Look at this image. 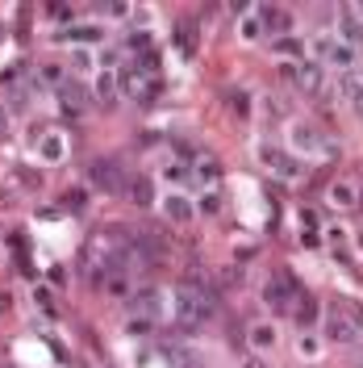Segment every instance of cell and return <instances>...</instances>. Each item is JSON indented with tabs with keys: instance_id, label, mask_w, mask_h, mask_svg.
<instances>
[{
	"instance_id": "obj_34",
	"label": "cell",
	"mask_w": 363,
	"mask_h": 368,
	"mask_svg": "<svg viewBox=\"0 0 363 368\" xmlns=\"http://www.w3.org/2000/svg\"><path fill=\"white\" fill-rule=\"evenodd\" d=\"M351 13H355V17H359V21H363V4H355V9H351Z\"/></svg>"
},
{
	"instance_id": "obj_3",
	"label": "cell",
	"mask_w": 363,
	"mask_h": 368,
	"mask_svg": "<svg viewBox=\"0 0 363 368\" xmlns=\"http://www.w3.org/2000/svg\"><path fill=\"white\" fill-rule=\"evenodd\" d=\"M322 335L330 339V343H355L359 339V327L351 322V314L342 306H326V314H322Z\"/></svg>"
},
{
	"instance_id": "obj_4",
	"label": "cell",
	"mask_w": 363,
	"mask_h": 368,
	"mask_svg": "<svg viewBox=\"0 0 363 368\" xmlns=\"http://www.w3.org/2000/svg\"><path fill=\"white\" fill-rule=\"evenodd\" d=\"M317 55H322V59H317L322 67H326V63H334L338 71H351V67H355V51H351L342 38H330V34L317 38Z\"/></svg>"
},
{
	"instance_id": "obj_26",
	"label": "cell",
	"mask_w": 363,
	"mask_h": 368,
	"mask_svg": "<svg viewBox=\"0 0 363 368\" xmlns=\"http://www.w3.org/2000/svg\"><path fill=\"white\" fill-rule=\"evenodd\" d=\"M63 205H67V210H71V214H80V210H84V205H88V201H84V193H80V188H75V193H67V197H63Z\"/></svg>"
},
{
	"instance_id": "obj_1",
	"label": "cell",
	"mask_w": 363,
	"mask_h": 368,
	"mask_svg": "<svg viewBox=\"0 0 363 368\" xmlns=\"http://www.w3.org/2000/svg\"><path fill=\"white\" fill-rule=\"evenodd\" d=\"M88 184L100 188L105 197H121L125 184H130V176L121 172V163H113V159H96V163L88 168Z\"/></svg>"
},
{
	"instance_id": "obj_31",
	"label": "cell",
	"mask_w": 363,
	"mask_h": 368,
	"mask_svg": "<svg viewBox=\"0 0 363 368\" xmlns=\"http://www.w3.org/2000/svg\"><path fill=\"white\" fill-rule=\"evenodd\" d=\"M9 306H13V302H9V293H0V314H4Z\"/></svg>"
},
{
	"instance_id": "obj_22",
	"label": "cell",
	"mask_w": 363,
	"mask_h": 368,
	"mask_svg": "<svg viewBox=\"0 0 363 368\" xmlns=\"http://www.w3.org/2000/svg\"><path fill=\"white\" fill-rule=\"evenodd\" d=\"M251 343H255V347H272L275 331H272V327H251Z\"/></svg>"
},
{
	"instance_id": "obj_10",
	"label": "cell",
	"mask_w": 363,
	"mask_h": 368,
	"mask_svg": "<svg viewBox=\"0 0 363 368\" xmlns=\"http://www.w3.org/2000/svg\"><path fill=\"white\" fill-rule=\"evenodd\" d=\"M125 193H130V201H134V205H142V210L154 201V188H151V180H147V176H130Z\"/></svg>"
},
{
	"instance_id": "obj_32",
	"label": "cell",
	"mask_w": 363,
	"mask_h": 368,
	"mask_svg": "<svg viewBox=\"0 0 363 368\" xmlns=\"http://www.w3.org/2000/svg\"><path fill=\"white\" fill-rule=\"evenodd\" d=\"M4 130H9V113H4V109H0V134H4Z\"/></svg>"
},
{
	"instance_id": "obj_20",
	"label": "cell",
	"mask_w": 363,
	"mask_h": 368,
	"mask_svg": "<svg viewBox=\"0 0 363 368\" xmlns=\"http://www.w3.org/2000/svg\"><path fill=\"white\" fill-rule=\"evenodd\" d=\"M113 92H117V76L100 71V76H96V101H105V105H109V101H113Z\"/></svg>"
},
{
	"instance_id": "obj_28",
	"label": "cell",
	"mask_w": 363,
	"mask_h": 368,
	"mask_svg": "<svg viewBox=\"0 0 363 368\" xmlns=\"http://www.w3.org/2000/svg\"><path fill=\"white\" fill-rule=\"evenodd\" d=\"M88 67H92V59L84 55V51H71V71H80V76H84Z\"/></svg>"
},
{
	"instance_id": "obj_18",
	"label": "cell",
	"mask_w": 363,
	"mask_h": 368,
	"mask_svg": "<svg viewBox=\"0 0 363 368\" xmlns=\"http://www.w3.org/2000/svg\"><path fill=\"white\" fill-rule=\"evenodd\" d=\"M38 84H46V88H63V84H67V76H63L59 63H42V67H38Z\"/></svg>"
},
{
	"instance_id": "obj_8",
	"label": "cell",
	"mask_w": 363,
	"mask_h": 368,
	"mask_svg": "<svg viewBox=\"0 0 363 368\" xmlns=\"http://www.w3.org/2000/svg\"><path fill=\"white\" fill-rule=\"evenodd\" d=\"M293 143H297V151H326V138H322V130L317 126H293Z\"/></svg>"
},
{
	"instance_id": "obj_25",
	"label": "cell",
	"mask_w": 363,
	"mask_h": 368,
	"mask_svg": "<svg viewBox=\"0 0 363 368\" xmlns=\"http://www.w3.org/2000/svg\"><path fill=\"white\" fill-rule=\"evenodd\" d=\"M275 55H297V59H301V42H297V38H280V42H275Z\"/></svg>"
},
{
	"instance_id": "obj_23",
	"label": "cell",
	"mask_w": 363,
	"mask_h": 368,
	"mask_svg": "<svg viewBox=\"0 0 363 368\" xmlns=\"http://www.w3.org/2000/svg\"><path fill=\"white\" fill-rule=\"evenodd\" d=\"M342 92H347L351 101L363 92V76H359V71H347V76H342Z\"/></svg>"
},
{
	"instance_id": "obj_6",
	"label": "cell",
	"mask_w": 363,
	"mask_h": 368,
	"mask_svg": "<svg viewBox=\"0 0 363 368\" xmlns=\"http://www.w3.org/2000/svg\"><path fill=\"white\" fill-rule=\"evenodd\" d=\"M293 297H301V289H297L288 276H272V280L263 285V302H268L272 310H280V314L293 310Z\"/></svg>"
},
{
	"instance_id": "obj_2",
	"label": "cell",
	"mask_w": 363,
	"mask_h": 368,
	"mask_svg": "<svg viewBox=\"0 0 363 368\" xmlns=\"http://www.w3.org/2000/svg\"><path fill=\"white\" fill-rule=\"evenodd\" d=\"M284 76L297 84L301 96H322V92H326V67H322V63H301V67L284 63Z\"/></svg>"
},
{
	"instance_id": "obj_24",
	"label": "cell",
	"mask_w": 363,
	"mask_h": 368,
	"mask_svg": "<svg viewBox=\"0 0 363 368\" xmlns=\"http://www.w3.org/2000/svg\"><path fill=\"white\" fill-rule=\"evenodd\" d=\"M230 109H234L238 118H246V113H251V96H246V92H230Z\"/></svg>"
},
{
	"instance_id": "obj_11",
	"label": "cell",
	"mask_w": 363,
	"mask_h": 368,
	"mask_svg": "<svg viewBox=\"0 0 363 368\" xmlns=\"http://www.w3.org/2000/svg\"><path fill=\"white\" fill-rule=\"evenodd\" d=\"M59 101H63V109H71V113H80V109L88 105V92L80 88L75 80H67V84L59 88Z\"/></svg>"
},
{
	"instance_id": "obj_12",
	"label": "cell",
	"mask_w": 363,
	"mask_h": 368,
	"mask_svg": "<svg viewBox=\"0 0 363 368\" xmlns=\"http://www.w3.org/2000/svg\"><path fill=\"white\" fill-rule=\"evenodd\" d=\"M259 21H263L272 34H280V30H288V26H293V17H288L284 9H275V4H263V9H259Z\"/></svg>"
},
{
	"instance_id": "obj_27",
	"label": "cell",
	"mask_w": 363,
	"mask_h": 368,
	"mask_svg": "<svg viewBox=\"0 0 363 368\" xmlns=\"http://www.w3.org/2000/svg\"><path fill=\"white\" fill-rule=\"evenodd\" d=\"M125 331H130V335H147V331H151V318H138V314H134V318L125 322Z\"/></svg>"
},
{
	"instance_id": "obj_21",
	"label": "cell",
	"mask_w": 363,
	"mask_h": 368,
	"mask_svg": "<svg viewBox=\"0 0 363 368\" xmlns=\"http://www.w3.org/2000/svg\"><path fill=\"white\" fill-rule=\"evenodd\" d=\"M38 147H42V159H63V151H67V147H63V138H59V134H46V138H42Z\"/></svg>"
},
{
	"instance_id": "obj_30",
	"label": "cell",
	"mask_w": 363,
	"mask_h": 368,
	"mask_svg": "<svg viewBox=\"0 0 363 368\" xmlns=\"http://www.w3.org/2000/svg\"><path fill=\"white\" fill-rule=\"evenodd\" d=\"M242 38H259V21H255V17H251V21L242 26Z\"/></svg>"
},
{
	"instance_id": "obj_14",
	"label": "cell",
	"mask_w": 363,
	"mask_h": 368,
	"mask_svg": "<svg viewBox=\"0 0 363 368\" xmlns=\"http://www.w3.org/2000/svg\"><path fill=\"white\" fill-rule=\"evenodd\" d=\"M342 42H347L351 51H355V46H359V42H363V21H359V17H355V13H351V9L342 13Z\"/></svg>"
},
{
	"instance_id": "obj_9",
	"label": "cell",
	"mask_w": 363,
	"mask_h": 368,
	"mask_svg": "<svg viewBox=\"0 0 363 368\" xmlns=\"http://www.w3.org/2000/svg\"><path fill=\"white\" fill-rule=\"evenodd\" d=\"M188 180L201 184V188H217V180H221V168H217L213 159H196V168L188 172Z\"/></svg>"
},
{
	"instance_id": "obj_19",
	"label": "cell",
	"mask_w": 363,
	"mask_h": 368,
	"mask_svg": "<svg viewBox=\"0 0 363 368\" xmlns=\"http://www.w3.org/2000/svg\"><path fill=\"white\" fill-rule=\"evenodd\" d=\"M67 38H71V42H100L105 30H100V26H75V30L59 34V42H67Z\"/></svg>"
},
{
	"instance_id": "obj_17",
	"label": "cell",
	"mask_w": 363,
	"mask_h": 368,
	"mask_svg": "<svg viewBox=\"0 0 363 368\" xmlns=\"http://www.w3.org/2000/svg\"><path fill=\"white\" fill-rule=\"evenodd\" d=\"M167 218L180 222V226H188V222H192V201H188V197H167Z\"/></svg>"
},
{
	"instance_id": "obj_29",
	"label": "cell",
	"mask_w": 363,
	"mask_h": 368,
	"mask_svg": "<svg viewBox=\"0 0 363 368\" xmlns=\"http://www.w3.org/2000/svg\"><path fill=\"white\" fill-rule=\"evenodd\" d=\"M51 17H55V21H71L75 9H71V4H51Z\"/></svg>"
},
{
	"instance_id": "obj_13",
	"label": "cell",
	"mask_w": 363,
	"mask_h": 368,
	"mask_svg": "<svg viewBox=\"0 0 363 368\" xmlns=\"http://www.w3.org/2000/svg\"><path fill=\"white\" fill-rule=\"evenodd\" d=\"M330 205H338V210H351V205H359V197H355V188L347 180H338V184H330Z\"/></svg>"
},
{
	"instance_id": "obj_5",
	"label": "cell",
	"mask_w": 363,
	"mask_h": 368,
	"mask_svg": "<svg viewBox=\"0 0 363 368\" xmlns=\"http://www.w3.org/2000/svg\"><path fill=\"white\" fill-rule=\"evenodd\" d=\"M263 163H268V172H275L280 180H301L305 176V163L297 155L280 151V147H263Z\"/></svg>"
},
{
	"instance_id": "obj_33",
	"label": "cell",
	"mask_w": 363,
	"mask_h": 368,
	"mask_svg": "<svg viewBox=\"0 0 363 368\" xmlns=\"http://www.w3.org/2000/svg\"><path fill=\"white\" fill-rule=\"evenodd\" d=\"M242 368H268V364L263 360H251V364H242Z\"/></svg>"
},
{
	"instance_id": "obj_15",
	"label": "cell",
	"mask_w": 363,
	"mask_h": 368,
	"mask_svg": "<svg viewBox=\"0 0 363 368\" xmlns=\"http://www.w3.org/2000/svg\"><path fill=\"white\" fill-rule=\"evenodd\" d=\"M163 356H167V364L172 368H192L196 364V356H192L184 343H163Z\"/></svg>"
},
{
	"instance_id": "obj_7",
	"label": "cell",
	"mask_w": 363,
	"mask_h": 368,
	"mask_svg": "<svg viewBox=\"0 0 363 368\" xmlns=\"http://www.w3.org/2000/svg\"><path fill=\"white\" fill-rule=\"evenodd\" d=\"M117 84H121V92H125V96H134V101H154V80L147 76V71H138L134 63L117 76Z\"/></svg>"
},
{
	"instance_id": "obj_16",
	"label": "cell",
	"mask_w": 363,
	"mask_h": 368,
	"mask_svg": "<svg viewBox=\"0 0 363 368\" xmlns=\"http://www.w3.org/2000/svg\"><path fill=\"white\" fill-rule=\"evenodd\" d=\"M134 310H138V318H154L159 314V293L154 289H138L134 293Z\"/></svg>"
}]
</instances>
